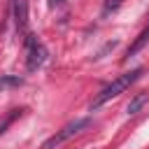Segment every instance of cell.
Listing matches in <instances>:
<instances>
[{"label":"cell","instance_id":"obj_1","mask_svg":"<svg viewBox=\"0 0 149 149\" xmlns=\"http://www.w3.org/2000/svg\"><path fill=\"white\" fill-rule=\"evenodd\" d=\"M140 74H142V68H137V70H130V72H123V74H119L112 84H107L95 98H93V102H91V109H98L100 105H105L107 100H112V98H116V95H121L130 84H135L137 79H140Z\"/></svg>","mask_w":149,"mask_h":149},{"label":"cell","instance_id":"obj_2","mask_svg":"<svg viewBox=\"0 0 149 149\" xmlns=\"http://www.w3.org/2000/svg\"><path fill=\"white\" fill-rule=\"evenodd\" d=\"M23 49H26V68H28V72H35V70L44 63L47 49H44V44H42L33 33H28V35L23 37Z\"/></svg>","mask_w":149,"mask_h":149},{"label":"cell","instance_id":"obj_3","mask_svg":"<svg viewBox=\"0 0 149 149\" xmlns=\"http://www.w3.org/2000/svg\"><path fill=\"white\" fill-rule=\"evenodd\" d=\"M88 126V119H74V121H70V123H65L56 135H51L49 140H44V144H42V149H54V147H61L65 140H70L72 135H77L81 128H86Z\"/></svg>","mask_w":149,"mask_h":149},{"label":"cell","instance_id":"obj_4","mask_svg":"<svg viewBox=\"0 0 149 149\" xmlns=\"http://www.w3.org/2000/svg\"><path fill=\"white\" fill-rule=\"evenodd\" d=\"M14 26L19 35H28V2L26 0H14Z\"/></svg>","mask_w":149,"mask_h":149},{"label":"cell","instance_id":"obj_5","mask_svg":"<svg viewBox=\"0 0 149 149\" xmlns=\"http://www.w3.org/2000/svg\"><path fill=\"white\" fill-rule=\"evenodd\" d=\"M147 42H149V23H147V26L142 28V33H140V35L135 37V42H133V44L128 47L126 56H135V54H137V51H140V49H142V47H144Z\"/></svg>","mask_w":149,"mask_h":149},{"label":"cell","instance_id":"obj_6","mask_svg":"<svg viewBox=\"0 0 149 149\" xmlns=\"http://www.w3.org/2000/svg\"><path fill=\"white\" fill-rule=\"evenodd\" d=\"M147 100H149V93H137V95H135V98L128 102V107H126V109H128V114H135V112H140V107H142Z\"/></svg>","mask_w":149,"mask_h":149},{"label":"cell","instance_id":"obj_7","mask_svg":"<svg viewBox=\"0 0 149 149\" xmlns=\"http://www.w3.org/2000/svg\"><path fill=\"white\" fill-rule=\"evenodd\" d=\"M123 2H126V0H105V5H102V16H107V14L116 12Z\"/></svg>","mask_w":149,"mask_h":149},{"label":"cell","instance_id":"obj_8","mask_svg":"<svg viewBox=\"0 0 149 149\" xmlns=\"http://www.w3.org/2000/svg\"><path fill=\"white\" fill-rule=\"evenodd\" d=\"M19 84H23L21 77H2L0 79V86H19Z\"/></svg>","mask_w":149,"mask_h":149},{"label":"cell","instance_id":"obj_9","mask_svg":"<svg viewBox=\"0 0 149 149\" xmlns=\"http://www.w3.org/2000/svg\"><path fill=\"white\" fill-rule=\"evenodd\" d=\"M19 114H21V109H12V114H9V116H7V119H5L2 123H0V135L5 133V128H7V126H9V123H12V121H14V119H16Z\"/></svg>","mask_w":149,"mask_h":149},{"label":"cell","instance_id":"obj_10","mask_svg":"<svg viewBox=\"0 0 149 149\" xmlns=\"http://www.w3.org/2000/svg\"><path fill=\"white\" fill-rule=\"evenodd\" d=\"M54 2H63V0H54Z\"/></svg>","mask_w":149,"mask_h":149}]
</instances>
